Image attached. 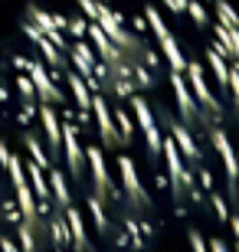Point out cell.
<instances>
[{"label": "cell", "instance_id": "cell-1", "mask_svg": "<svg viewBox=\"0 0 239 252\" xmlns=\"http://www.w3.org/2000/svg\"><path fill=\"white\" fill-rule=\"evenodd\" d=\"M0 252H239V7L72 0L0 30Z\"/></svg>", "mask_w": 239, "mask_h": 252}]
</instances>
